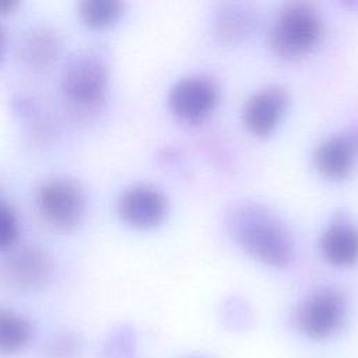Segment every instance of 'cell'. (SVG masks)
<instances>
[{"label": "cell", "mask_w": 358, "mask_h": 358, "mask_svg": "<svg viewBox=\"0 0 358 358\" xmlns=\"http://www.w3.org/2000/svg\"><path fill=\"white\" fill-rule=\"evenodd\" d=\"M124 8L122 0H83L78 4V15L87 27L106 29L122 18Z\"/></svg>", "instance_id": "15"}, {"label": "cell", "mask_w": 358, "mask_h": 358, "mask_svg": "<svg viewBox=\"0 0 358 358\" xmlns=\"http://www.w3.org/2000/svg\"><path fill=\"white\" fill-rule=\"evenodd\" d=\"M218 99V87L211 78L190 76L171 87L168 106L179 120L189 124H200L214 112Z\"/></svg>", "instance_id": "7"}, {"label": "cell", "mask_w": 358, "mask_h": 358, "mask_svg": "<svg viewBox=\"0 0 358 358\" xmlns=\"http://www.w3.org/2000/svg\"><path fill=\"white\" fill-rule=\"evenodd\" d=\"M6 49H7V35H6V29H4L3 25L0 24V63H1L3 59H4Z\"/></svg>", "instance_id": "19"}, {"label": "cell", "mask_w": 358, "mask_h": 358, "mask_svg": "<svg viewBox=\"0 0 358 358\" xmlns=\"http://www.w3.org/2000/svg\"><path fill=\"white\" fill-rule=\"evenodd\" d=\"M323 22L317 8L308 1L287 3L268 31V45L282 60L299 62L320 43Z\"/></svg>", "instance_id": "3"}, {"label": "cell", "mask_w": 358, "mask_h": 358, "mask_svg": "<svg viewBox=\"0 0 358 358\" xmlns=\"http://www.w3.org/2000/svg\"><path fill=\"white\" fill-rule=\"evenodd\" d=\"M55 275L52 255L39 245L13 246L0 259V280L20 292L43 289Z\"/></svg>", "instance_id": "5"}, {"label": "cell", "mask_w": 358, "mask_h": 358, "mask_svg": "<svg viewBox=\"0 0 358 358\" xmlns=\"http://www.w3.org/2000/svg\"><path fill=\"white\" fill-rule=\"evenodd\" d=\"M17 0H0V14H8L13 13L18 7Z\"/></svg>", "instance_id": "18"}, {"label": "cell", "mask_w": 358, "mask_h": 358, "mask_svg": "<svg viewBox=\"0 0 358 358\" xmlns=\"http://www.w3.org/2000/svg\"><path fill=\"white\" fill-rule=\"evenodd\" d=\"M109 85V62L98 48L76 52L67 59L60 76V91L67 109L83 120L103 109Z\"/></svg>", "instance_id": "2"}, {"label": "cell", "mask_w": 358, "mask_h": 358, "mask_svg": "<svg viewBox=\"0 0 358 358\" xmlns=\"http://www.w3.org/2000/svg\"><path fill=\"white\" fill-rule=\"evenodd\" d=\"M225 222L234 241L257 262L284 268L294 260L292 236L267 207L256 201L235 203L228 210Z\"/></svg>", "instance_id": "1"}, {"label": "cell", "mask_w": 358, "mask_h": 358, "mask_svg": "<svg viewBox=\"0 0 358 358\" xmlns=\"http://www.w3.org/2000/svg\"><path fill=\"white\" fill-rule=\"evenodd\" d=\"M289 92L282 85H268L255 92L245 103L243 123L256 137L270 136L289 106Z\"/></svg>", "instance_id": "9"}, {"label": "cell", "mask_w": 358, "mask_h": 358, "mask_svg": "<svg viewBox=\"0 0 358 358\" xmlns=\"http://www.w3.org/2000/svg\"><path fill=\"white\" fill-rule=\"evenodd\" d=\"M122 221L137 229L158 227L166 217L168 200L155 186L136 183L126 187L116 203Z\"/></svg>", "instance_id": "8"}, {"label": "cell", "mask_w": 358, "mask_h": 358, "mask_svg": "<svg viewBox=\"0 0 358 358\" xmlns=\"http://www.w3.org/2000/svg\"><path fill=\"white\" fill-rule=\"evenodd\" d=\"M347 315V298L337 288H322L298 308L296 322L312 340H326L340 330Z\"/></svg>", "instance_id": "6"}, {"label": "cell", "mask_w": 358, "mask_h": 358, "mask_svg": "<svg viewBox=\"0 0 358 358\" xmlns=\"http://www.w3.org/2000/svg\"><path fill=\"white\" fill-rule=\"evenodd\" d=\"M320 250L331 266H354L358 262V228L347 221L331 222L320 236Z\"/></svg>", "instance_id": "13"}, {"label": "cell", "mask_w": 358, "mask_h": 358, "mask_svg": "<svg viewBox=\"0 0 358 358\" xmlns=\"http://www.w3.org/2000/svg\"><path fill=\"white\" fill-rule=\"evenodd\" d=\"M81 351V341L70 331L52 334L45 343V352L50 358H73Z\"/></svg>", "instance_id": "16"}, {"label": "cell", "mask_w": 358, "mask_h": 358, "mask_svg": "<svg viewBox=\"0 0 358 358\" xmlns=\"http://www.w3.org/2000/svg\"><path fill=\"white\" fill-rule=\"evenodd\" d=\"M34 334L32 323L18 312L0 308V355L21 352Z\"/></svg>", "instance_id": "14"}, {"label": "cell", "mask_w": 358, "mask_h": 358, "mask_svg": "<svg viewBox=\"0 0 358 358\" xmlns=\"http://www.w3.org/2000/svg\"><path fill=\"white\" fill-rule=\"evenodd\" d=\"M257 11L241 3L220 6L213 18V34L224 45H232L246 39L257 27Z\"/></svg>", "instance_id": "12"}, {"label": "cell", "mask_w": 358, "mask_h": 358, "mask_svg": "<svg viewBox=\"0 0 358 358\" xmlns=\"http://www.w3.org/2000/svg\"><path fill=\"white\" fill-rule=\"evenodd\" d=\"M35 206L48 225L57 229H70L85 214L87 193L77 179L56 175L45 179L36 187Z\"/></svg>", "instance_id": "4"}, {"label": "cell", "mask_w": 358, "mask_h": 358, "mask_svg": "<svg viewBox=\"0 0 358 358\" xmlns=\"http://www.w3.org/2000/svg\"><path fill=\"white\" fill-rule=\"evenodd\" d=\"M62 53V39L49 27L34 28L27 34L18 49L21 63L34 73L50 70Z\"/></svg>", "instance_id": "11"}, {"label": "cell", "mask_w": 358, "mask_h": 358, "mask_svg": "<svg viewBox=\"0 0 358 358\" xmlns=\"http://www.w3.org/2000/svg\"><path fill=\"white\" fill-rule=\"evenodd\" d=\"M358 155V127L330 136L320 141L312 155L317 172L329 180H345Z\"/></svg>", "instance_id": "10"}, {"label": "cell", "mask_w": 358, "mask_h": 358, "mask_svg": "<svg viewBox=\"0 0 358 358\" xmlns=\"http://www.w3.org/2000/svg\"><path fill=\"white\" fill-rule=\"evenodd\" d=\"M20 235V222L14 208L0 197V250L11 249Z\"/></svg>", "instance_id": "17"}]
</instances>
